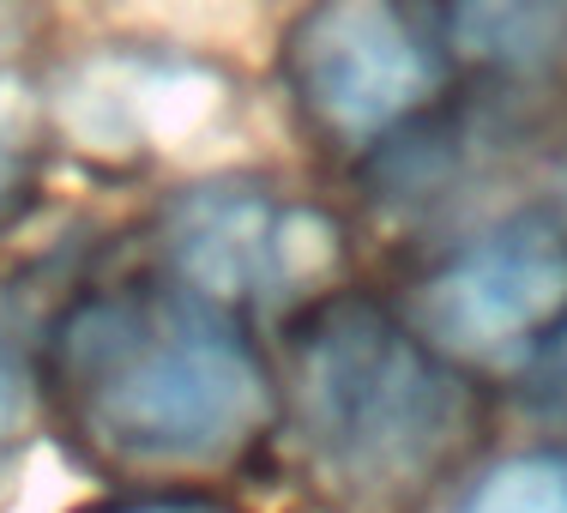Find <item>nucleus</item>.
I'll list each match as a JSON object with an SVG mask.
<instances>
[{"label": "nucleus", "mask_w": 567, "mask_h": 513, "mask_svg": "<svg viewBox=\"0 0 567 513\" xmlns=\"http://www.w3.org/2000/svg\"><path fill=\"white\" fill-rule=\"evenodd\" d=\"M61 381L97 448L152 465L236 453L272 417V375L218 302L103 296L61 327Z\"/></svg>", "instance_id": "obj_1"}, {"label": "nucleus", "mask_w": 567, "mask_h": 513, "mask_svg": "<svg viewBox=\"0 0 567 513\" xmlns=\"http://www.w3.org/2000/svg\"><path fill=\"white\" fill-rule=\"evenodd\" d=\"M290 417L320 478L381 502L411 495L458 453L471 393L416 327L357 296H332L296 327Z\"/></svg>", "instance_id": "obj_2"}, {"label": "nucleus", "mask_w": 567, "mask_h": 513, "mask_svg": "<svg viewBox=\"0 0 567 513\" xmlns=\"http://www.w3.org/2000/svg\"><path fill=\"white\" fill-rule=\"evenodd\" d=\"M296 115L332 145H393L447 98L453 61L411 0H315L278 43Z\"/></svg>", "instance_id": "obj_3"}, {"label": "nucleus", "mask_w": 567, "mask_h": 513, "mask_svg": "<svg viewBox=\"0 0 567 513\" xmlns=\"http://www.w3.org/2000/svg\"><path fill=\"white\" fill-rule=\"evenodd\" d=\"M411 320L447 362H519L567 327V236L513 218L453 248L416 285Z\"/></svg>", "instance_id": "obj_4"}, {"label": "nucleus", "mask_w": 567, "mask_h": 513, "mask_svg": "<svg viewBox=\"0 0 567 513\" xmlns=\"http://www.w3.org/2000/svg\"><path fill=\"white\" fill-rule=\"evenodd\" d=\"M164 254L182 290L236 308L320 278L339 260V224L266 182H206L169 199Z\"/></svg>", "instance_id": "obj_5"}, {"label": "nucleus", "mask_w": 567, "mask_h": 513, "mask_svg": "<svg viewBox=\"0 0 567 513\" xmlns=\"http://www.w3.org/2000/svg\"><path fill=\"white\" fill-rule=\"evenodd\" d=\"M453 73L549 79L567 66V0H411Z\"/></svg>", "instance_id": "obj_6"}, {"label": "nucleus", "mask_w": 567, "mask_h": 513, "mask_svg": "<svg viewBox=\"0 0 567 513\" xmlns=\"http://www.w3.org/2000/svg\"><path fill=\"white\" fill-rule=\"evenodd\" d=\"M43 194V110L0 85V229L19 224Z\"/></svg>", "instance_id": "obj_7"}, {"label": "nucleus", "mask_w": 567, "mask_h": 513, "mask_svg": "<svg viewBox=\"0 0 567 513\" xmlns=\"http://www.w3.org/2000/svg\"><path fill=\"white\" fill-rule=\"evenodd\" d=\"M458 513H567V459L561 453L507 459L458 502Z\"/></svg>", "instance_id": "obj_8"}, {"label": "nucleus", "mask_w": 567, "mask_h": 513, "mask_svg": "<svg viewBox=\"0 0 567 513\" xmlns=\"http://www.w3.org/2000/svg\"><path fill=\"white\" fill-rule=\"evenodd\" d=\"M24 404H31V381H24L19 345H12V339H7V327H0V448H7L12 435H19Z\"/></svg>", "instance_id": "obj_9"}, {"label": "nucleus", "mask_w": 567, "mask_h": 513, "mask_svg": "<svg viewBox=\"0 0 567 513\" xmlns=\"http://www.w3.org/2000/svg\"><path fill=\"white\" fill-rule=\"evenodd\" d=\"M121 513H218L206 502H145V507H121Z\"/></svg>", "instance_id": "obj_10"}]
</instances>
